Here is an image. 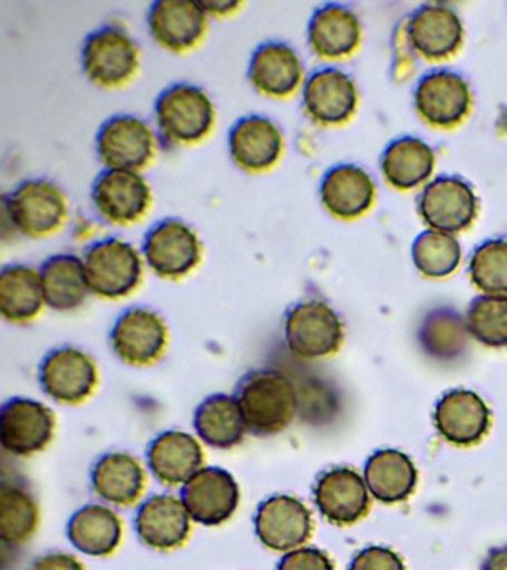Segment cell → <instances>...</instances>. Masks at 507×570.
<instances>
[{
    "instance_id": "f546056e",
    "label": "cell",
    "mask_w": 507,
    "mask_h": 570,
    "mask_svg": "<svg viewBox=\"0 0 507 570\" xmlns=\"http://www.w3.org/2000/svg\"><path fill=\"white\" fill-rule=\"evenodd\" d=\"M364 481L382 503L404 502L416 490L418 472L412 459L399 450H378L364 465Z\"/></svg>"
},
{
    "instance_id": "e575fe53",
    "label": "cell",
    "mask_w": 507,
    "mask_h": 570,
    "mask_svg": "<svg viewBox=\"0 0 507 570\" xmlns=\"http://www.w3.org/2000/svg\"><path fill=\"white\" fill-rule=\"evenodd\" d=\"M39 507L25 485L3 481L0 489V538L10 547H20L37 533Z\"/></svg>"
},
{
    "instance_id": "8d00e7d4",
    "label": "cell",
    "mask_w": 507,
    "mask_h": 570,
    "mask_svg": "<svg viewBox=\"0 0 507 570\" xmlns=\"http://www.w3.org/2000/svg\"><path fill=\"white\" fill-rule=\"evenodd\" d=\"M467 333L480 345L507 347V296L480 294L466 312Z\"/></svg>"
},
{
    "instance_id": "484cf974",
    "label": "cell",
    "mask_w": 507,
    "mask_h": 570,
    "mask_svg": "<svg viewBox=\"0 0 507 570\" xmlns=\"http://www.w3.org/2000/svg\"><path fill=\"white\" fill-rule=\"evenodd\" d=\"M191 523L193 519L184 501L173 494L149 498L136 515L140 541L159 551L184 546L191 534Z\"/></svg>"
},
{
    "instance_id": "7c38bea8",
    "label": "cell",
    "mask_w": 507,
    "mask_h": 570,
    "mask_svg": "<svg viewBox=\"0 0 507 570\" xmlns=\"http://www.w3.org/2000/svg\"><path fill=\"white\" fill-rule=\"evenodd\" d=\"M359 106L358 85L337 67L314 70L302 85V107L313 122L338 127L353 118Z\"/></svg>"
},
{
    "instance_id": "f35d334b",
    "label": "cell",
    "mask_w": 507,
    "mask_h": 570,
    "mask_svg": "<svg viewBox=\"0 0 507 570\" xmlns=\"http://www.w3.org/2000/svg\"><path fill=\"white\" fill-rule=\"evenodd\" d=\"M466 324L452 311L433 312L426 320L420 341L427 354L439 360L456 358L466 345Z\"/></svg>"
},
{
    "instance_id": "f1b7e54d",
    "label": "cell",
    "mask_w": 507,
    "mask_h": 570,
    "mask_svg": "<svg viewBox=\"0 0 507 570\" xmlns=\"http://www.w3.org/2000/svg\"><path fill=\"white\" fill-rule=\"evenodd\" d=\"M46 305L52 311L70 312L86 303L88 287L82 257L60 253L48 257L39 267Z\"/></svg>"
},
{
    "instance_id": "ee69618b",
    "label": "cell",
    "mask_w": 507,
    "mask_h": 570,
    "mask_svg": "<svg viewBox=\"0 0 507 570\" xmlns=\"http://www.w3.org/2000/svg\"><path fill=\"white\" fill-rule=\"evenodd\" d=\"M480 570H507V546L491 548Z\"/></svg>"
},
{
    "instance_id": "1f68e13d",
    "label": "cell",
    "mask_w": 507,
    "mask_h": 570,
    "mask_svg": "<svg viewBox=\"0 0 507 570\" xmlns=\"http://www.w3.org/2000/svg\"><path fill=\"white\" fill-rule=\"evenodd\" d=\"M91 480L95 492L104 501L118 507H130L139 501L146 484L142 463L123 452L100 458L92 470Z\"/></svg>"
},
{
    "instance_id": "5b68a950",
    "label": "cell",
    "mask_w": 507,
    "mask_h": 570,
    "mask_svg": "<svg viewBox=\"0 0 507 570\" xmlns=\"http://www.w3.org/2000/svg\"><path fill=\"white\" fill-rule=\"evenodd\" d=\"M88 287L97 297L118 301L130 296L144 278L140 249L118 236L96 240L82 256Z\"/></svg>"
},
{
    "instance_id": "60d3db41",
    "label": "cell",
    "mask_w": 507,
    "mask_h": 570,
    "mask_svg": "<svg viewBox=\"0 0 507 570\" xmlns=\"http://www.w3.org/2000/svg\"><path fill=\"white\" fill-rule=\"evenodd\" d=\"M277 570H335L328 554L318 548H296L280 560Z\"/></svg>"
},
{
    "instance_id": "d4e9b609",
    "label": "cell",
    "mask_w": 507,
    "mask_h": 570,
    "mask_svg": "<svg viewBox=\"0 0 507 570\" xmlns=\"http://www.w3.org/2000/svg\"><path fill=\"white\" fill-rule=\"evenodd\" d=\"M319 195L331 216L354 220L376 204L377 185L367 169L354 164H340L324 173Z\"/></svg>"
},
{
    "instance_id": "4fadbf2b",
    "label": "cell",
    "mask_w": 507,
    "mask_h": 570,
    "mask_svg": "<svg viewBox=\"0 0 507 570\" xmlns=\"http://www.w3.org/2000/svg\"><path fill=\"white\" fill-rule=\"evenodd\" d=\"M409 47L427 61L456 56L465 42V26L456 9L445 3L420 4L404 24Z\"/></svg>"
},
{
    "instance_id": "ba28073f",
    "label": "cell",
    "mask_w": 507,
    "mask_h": 570,
    "mask_svg": "<svg viewBox=\"0 0 507 570\" xmlns=\"http://www.w3.org/2000/svg\"><path fill=\"white\" fill-rule=\"evenodd\" d=\"M158 134L136 115H115L96 136V151L106 169L142 173L157 158Z\"/></svg>"
},
{
    "instance_id": "d6a6232c",
    "label": "cell",
    "mask_w": 507,
    "mask_h": 570,
    "mask_svg": "<svg viewBox=\"0 0 507 570\" xmlns=\"http://www.w3.org/2000/svg\"><path fill=\"white\" fill-rule=\"evenodd\" d=\"M194 428L211 448L226 450L242 444L247 425L235 396L216 394L198 405Z\"/></svg>"
},
{
    "instance_id": "b9f144b4",
    "label": "cell",
    "mask_w": 507,
    "mask_h": 570,
    "mask_svg": "<svg viewBox=\"0 0 507 570\" xmlns=\"http://www.w3.org/2000/svg\"><path fill=\"white\" fill-rule=\"evenodd\" d=\"M30 570H86L77 557L65 552H51L38 559Z\"/></svg>"
},
{
    "instance_id": "44dd1931",
    "label": "cell",
    "mask_w": 507,
    "mask_h": 570,
    "mask_svg": "<svg viewBox=\"0 0 507 570\" xmlns=\"http://www.w3.org/2000/svg\"><path fill=\"white\" fill-rule=\"evenodd\" d=\"M43 391L64 404H79L95 392L97 367L86 352L64 346L50 352L39 372Z\"/></svg>"
},
{
    "instance_id": "e0dca14e",
    "label": "cell",
    "mask_w": 507,
    "mask_h": 570,
    "mask_svg": "<svg viewBox=\"0 0 507 570\" xmlns=\"http://www.w3.org/2000/svg\"><path fill=\"white\" fill-rule=\"evenodd\" d=\"M56 416L50 407L30 399H14L0 414L2 448L14 456L42 452L55 436Z\"/></svg>"
},
{
    "instance_id": "7a4b0ae2",
    "label": "cell",
    "mask_w": 507,
    "mask_h": 570,
    "mask_svg": "<svg viewBox=\"0 0 507 570\" xmlns=\"http://www.w3.org/2000/svg\"><path fill=\"white\" fill-rule=\"evenodd\" d=\"M235 399L248 432L255 435H277L296 416V387L292 379L280 370L262 368L247 374Z\"/></svg>"
},
{
    "instance_id": "6da1fadb",
    "label": "cell",
    "mask_w": 507,
    "mask_h": 570,
    "mask_svg": "<svg viewBox=\"0 0 507 570\" xmlns=\"http://www.w3.org/2000/svg\"><path fill=\"white\" fill-rule=\"evenodd\" d=\"M70 205L68 195L48 178H28L2 196L3 230L30 239L48 238L64 229Z\"/></svg>"
},
{
    "instance_id": "9c48e42d",
    "label": "cell",
    "mask_w": 507,
    "mask_h": 570,
    "mask_svg": "<svg viewBox=\"0 0 507 570\" xmlns=\"http://www.w3.org/2000/svg\"><path fill=\"white\" fill-rule=\"evenodd\" d=\"M479 198L465 178H431L418 195L417 208L429 229L458 234L469 229L479 214Z\"/></svg>"
},
{
    "instance_id": "83f0119b",
    "label": "cell",
    "mask_w": 507,
    "mask_h": 570,
    "mask_svg": "<svg viewBox=\"0 0 507 570\" xmlns=\"http://www.w3.org/2000/svg\"><path fill=\"white\" fill-rule=\"evenodd\" d=\"M435 167L433 147L418 137L396 138L382 151V176L398 190L407 191L427 185L433 176Z\"/></svg>"
},
{
    "instance_id": "9a60e30c",
    "label": "cell",
    "mask_w": 507,
    "mask_h": 570,
    "mask_svg": "<svg viewBox=\"0 0 507 570\" xmlns=\"http://www.w3.org/2000/svg\"><path fill=\"white\" fill-rule=\"evenodd\" d=\"M167 343V325L162 315L149 307L124 312L110 332V345L118 358L139 367L162 358Z\"/></svg>"
},
{
    "instance_id": "30bf717a",
    "label": "cell",
    "mask_w": 507,
    "mask_h": 570,
    "mask_svg": "<svg viewBox=\"0 0 507 570\" xmlns=\"http://www.w3.org/2000/svg\"><path fill=\"white\" fill-rule=\"evenodd\" d=\"M91 203L97 214L114 226H131L148 214L153 187L144 174L105 169L91 186Z\"/></svg>"
},
{
    "instance_id": "ffe728a7",
    "label": "cell",
    "mask_w": 507,
    "mask_h": 570,
    "mask_svg": "<svg viewBox=\"0 0 507 570\" xmlns=\"http://www.w3.org/2000/svg\"><path fill=\"white\" fill-rule=\"evenodd\" d=\"M181 499L193 521L204 525H220L237 510L240 488L228 471L207 466L184 485Z\"/></svg>"
},
{
    "instance_id": "d590c367",
    "label": "cell",
    "mask_w": 507,
    "mask_h": 570,
    "mask_svg": "<svg viewBox=\"0 0 507 570\" xmlns=\"http://www.w3.org/2000/svg\"><path fill=\"white\" fill-rule=\"evenodd\" d=\"M411 257L413 266L427 278H447L460 266L461 244L451 234L426 229L413 239Z\"/></svg>"
},
{
    "instance_id": "74e56055",
    "label": "cell",
    "mask_w": 507,
    "mask_h": 570,
    "mask_svg": "<svg viewBox=\"0 0 507 570\" xmlns=\"http://www.w3.org/2000/svg\"><path fill=\"white\" fill-rule=\"evenodd\" d=\"M471 284L484 294L507 296V238H491L475 247L469 261Z\"/></svg>"
},
{
    "instance_id": "603a6c76",
    "label": "cell",
    "mask_w": 507,
    "mask_h": 570,
    "mask_svg": "<svg viewBox=\"0 0 507 570\" xmlns=\"http://www.w3.org/2000/svg\"><path fill=\"white\" fill-rule=\"evenodd\" d=\"M314 501L320 514L337 525L358 523L371 508L367 481L350 468H333L320 475Z\"/></svg>"
},
{
    "instance_id": "4dcf8cb0",
    "label": "cell",
    "mask_w": 507,
    "mask_h": 570,
    "mask_svg": "<svg viewBox=\"0 0 507 570\" xmlns=\"http://www.w3.org/2000/svg\"><path fill=\"white\" fill-rule=\"evenodd\" d=\"M46 305L39 269L12 263L0 272V312L12 324H28Z\"/></svg>"
},
{
    "instance_id": "5bb4252c",
    "label": "cell",
    "mask_w": 507,
    "mask_h": 570,
    "mask_svg": "<svg viewBox=\"0 0 507 570\" xmlns=\"http://www.w3.org/2000/svg\"><path fill=\"white\" fill-rule=\"evenodd\" d=\"M228 151L235 167L243 171H270L284 154L282 129L269 116H243L230 129Z\"/></svg>"
},
{
    "instance_id": "2e32d148",
    "label": "cell",
    "mask_w": 507,
    "mask_h": 570,
    "mask_svg": "<svg viewBox=\"0 0 507 570\" xmlns=\"http://www.w3.org/2000/svg\"><path fill=\"white\" fill-rule=\"evenodd\" d=\"M208 18L202 2L159 0L150 4L148 29L159 47L184 53L197 48L206 38Z\"/></svg>"
},
{
    "instance_id": "ab89813d",
    "label": "cell",
    "mask_w": 507,
    "mask_h": 570,
    "mask_svg": "<svg viewBox=\"0 0 507 570\" xmlns=\"http://www.w3.org/2000/svg\"><path fill=\"white\" fill-rule=\"evenodd\" d=\"M349 570H407L402 559L386 547H368L351 560Z\"/></svg>"
},
{
    "instance_id": "836d02e7",
    "label": "cell",
    "mask_w": 507,
    "mask_h": 570,
    "mask_svg": "<svg viewBox=\"0 0 507 570\" xmlns=\"http://www.w3.org/2000/svg\"><path fill=\"white\" fill-rule=\"evenodd\" d=\"M69 541L91 557H108L121 543V519L110 508L91 503L75 512L68 525Z\"/></svg>"
},
{
    "instance_id": "ac0fdd59",
    "label": "cell",
    "mask_w": 507,
    "mask_h": 570,
    "mask_svg": "<svg viewBox=\"0 0 507 570\" xmlns=\"http://www.w3.org/2000/svg\"><path fill=\"white\" fill-rule=\"evenodd\" d=\"M304 62L296 49L280 40H270L253 51L247 78L262 96L283 100L304 85Z\"/></svg>"
},
{
    "instance_id": "3957f363",
    "label": "cell",
    "mask_w": 507,
    "mask_h": 570,
    "mask_svg": "<svg viewBox=\"0 0 507 570\" xmlns=\"http://www.w3.org/2000/svg\"><path fill=\"white\" fill-rule=\"evenodd\" d=\"M159 137L172 146H194L206 140L216 125V106L206 89L176 82L159 92L154 105Z\"/></svg>"
},
{
    "instance_id": "52a82bcc",
    "label": "cell",
    "mask_w": 507,
    "mask_h": 570,
    "mask_svg": "<svg viewBox=\"0 0 507 570\" xmlns=\"http://www.w3.org/2000/svg\"><path fill=\"white\" fill-rule=\"evenodd\" d=\"M284 341L300 358H326L340 351L344 324L326 302L309 298L293 305L284 316Z\"/></svg>"
},
{
    "instance_id": "277c9868",
    "label": "cell",
    "mask_w": 507,
    "mask_h": 570,
    "mask_svg": "<svg viewBox=\"0 0 507 570\" xmlns=\"http://www.w3.org/2000/svg\"><path fill=\"white\" fill-rule=\"evenodd\" d=\"M142 65L139 43L119 24H105L91 31L81 48V67L86 78L96 87H126Z\"/></svg>"
},
{
    "instance_id": "8fae6325",
    "label": "cell",
    "mask_w": 507,
    "mask_h": 570,
    "mask_svg": "<svg viewBox=\"0 0 507 570\" xmlns=\"http://www.w3.org/2000/svg\"><path fill=\"white\" fill-rule=\"evenodd\" d=\"M418 115L431 127L451 129L465 122L474 105L469 82L457 71L431 70L413 91Z\"/></svg>"
},
{
    "instance_id": "8992f818",
    "label": "cell",
    "mask_w": 507,
    "mask_h": 570,
    "mask_svg": "<svg viewBox=\"0 0 507 570\" xmlns=\"http://www.w3.org/2000/svg\"><path fill=\"white\" fill-rule=\"evenodd\" d=\"M140 252L155 275L176 281L197 269L204 247L193 226L181 218L168 217L146 232Z\"/></svg>"
},
{
    "instance_id": "4316f807",
    "label": "cell",
    "mask_w": 507,
    "mask_h": 570,
    "mask_svg": "<svg viewBox=\"0 0 507 570\" xmlns=\"http://www.w3.org/2000/svg\"><path fill=\"white\" fill-rule=\"evenodd\" d=\"M148 463L154 475L167 485H185L203 470L202 444L182 431H167L153 441Z\"/></svg>"
},
{
    "instance_id": "d6986e66",
    "label": "cell",
    "mask_w": 507,
    "mask_h": 570,
    "mask_svg": "<svg viewBox=\"0 0 507 570\" xmlns=\"http://www.w3.org/2000/svg\"><path fill=\"white\" fill-rule=\"evenodd\" d=\"M255 530L269 550L289 552L309 541L313 517L300 499L279 494L266 499L257 510Z\"/></svg>"
},
{
    "instance_id": "7402d4cb",
    "label": "cell",
    "mask_w": 507,
    "mask_h": 570,
    "mask_svg": "<svg viewBox=\"0 0 507 570\" xmlns=\"http://www.w3.org/2000/svg\"><path fill=\"white\" fill-rule=\"evenodd\" d=\"M433 421L439 435L458 448H471L482 441L491 426V412L476 392H447L435 407Z\"/></svg>"
},
{
    "instance_id": "cb8c5ba5",
    "label": "cell",
    "mask_w": 507,
    "mask_h": 570,
    "mask_svg": "<svg viewBox=\"0 0 507 570\" xmlns=\"http://www.w3.org/2000/svg\"><path fill=\"white\" fill-rule=\"evenodd\" d=\"M362 38V21L345 4H323L315 9L306 27L311 51L323 60H344L353 56Z\"/></svg>"
},
{
    "instance_id": "7bdbcfd3",
    "label": "cell",
    "mask_w": 507,
    "mask_h": 570,
    "mask_svg": "<svg viewBox=\"0 0 507 570\" xmlns=\"http://www.w3.org/2000/svg\"><path fill=\"white\" fill-rule=\"evenodd\" d=\"M202 3L208 17L217 18L234 16L243 7L242 2H226V0H207V2Z\"/></svg>"
}]
</instances>
